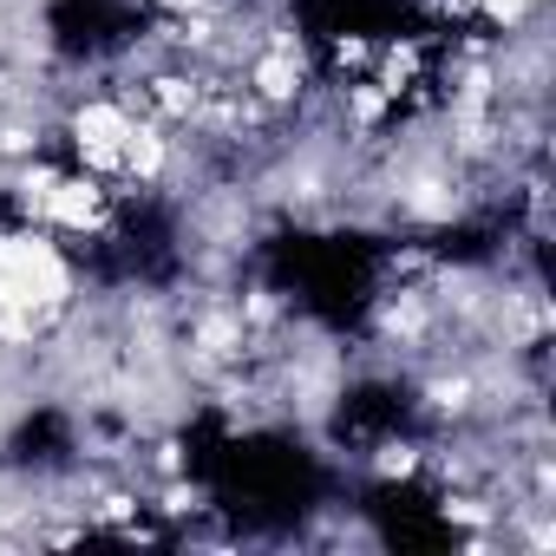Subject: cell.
Wrapping results in <instances>:
<instances>
[{"label":"cell","mask_w":556,"mask_h":556,"mask_svg":"<svg viewBox=\"0 0 556 556\" xmlns=\"http://www.w3.org/2000/svg\"><path fill=\"white\" fill-rule=\"evenodd\" d=\"M367 471H374L380 484H393V478H419V471H426V445H419V439H380L374 458H367Z\"/></svg>","instance_id":"3"},{"label":"cell","mask_w":556,"mask_h":556,"mask_svg":"<svg viewBox=\"0 0 556 556\" xmlns=\"http://www.w3.org/2000/svg\"><path fill=\"white\" fill-rule=\"evenodd\" d=\"M138 112L125 92H86L66 105L60 131H66V151H73V170H92L105 184H118V164H125V138H131Z\"/></svg>","instance_id":"1"},{"label":"cell","mask_w":556,"mask_h":556,"mask_svg":"<svg viewBox=\"0 0 556 556\" xmlns=\"http://www.w3.org/2000/svg\"><path fill=\"white\" fill-rule=\"evenodd\" d=\"M112 223H118V184H105L92 170H60V184L40 210V229L99 242V236H112Z\"/></svg>","instance_id":"2"},{"label":"cell","mask_w":556,"mask_h":556,"mask_svg":"<svg viewBox=\"0 0 556 556\" xmlns=\"http://www.w3.org/2000/svg\"><path fill=\"white\" fill-rule=\"evenodd\" d=\"M530 8H536V14H543V8H549V0H530Z\"/></svg>","instance_id":"4"}]
</instances>
